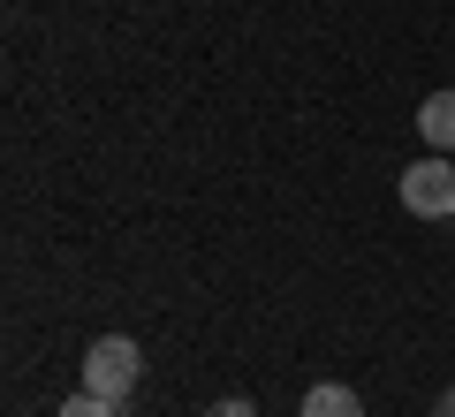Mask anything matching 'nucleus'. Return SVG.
Instances as JSON below:
<instances>
[{"label":"nucleus","instance_id":"nucleus-7","mask_svg":"<svg viewBox=\"0 0 455 417\" xmlns=\"http://www.w3.org/2000/svg\"><path fill=\"white\" fill-rule=\"evenodd\" d=\"M433 417H455V387H448V395H440V402H433Z\"/></svg>","mask_w":455,"mask_h":417},{"label":"nucleus","instance_id":"nucleus-4","mask_svg":"<svg viewBox=\"0 0 455 417\" xmlns=\"http://www.w3.org/2000/svg\"><path fill=\"white\" fill-rule=\"evenodd\" d=\"M304 417H364V402L349 395L341 380H319V387L304 395Z\"/></svg>","mask_w":455,"mask_h":417},{"label":"nucleus","instance_id":"nucleus-6","mask_svg":"<svg viewBox=\"0 0 455 417\" xmlns=\"http://www.w3.org/2000/svg\"><path fill=\"white\" fill-rule=\"evenodd\" d=\"M205 417H259V410H251V402H243V395H228V402H212V410H205Z\"/></svg>","mask_w":455,"mask_h":417},{"label":"nucleus","instance_id":"nucleus-1","mask_svg":"<svg viewBox=\"0 0 455 417\" xmlns=\"http://www.w3.org/2000/svg\"><path fill=\"white\" fill-rule=\"evenodd\" d=\"M145 380V349H137L130 334H99L92 349H84V387L107 402H130V387Z\"/></svg>","mask_w":455,"mask_h":417},{"label":"nucleus","instance_id":"nucleus-5","mask_svg":"<svg viewBox=\"0 0 455 417\" xmlns=\"http://www.w3.org/2000/svg\"><path fill=\"white\" fill-rule=\"evenodd\" d=\"M61 417H122V402H107V395H92V387H84L76 402H61Z\"/></svg>","mask_w":455,"mask_h":417},{"label":"nucleus","instance_id":"nucleus-2","mask_svg":"<svg viewBox=\"0 0 455 417\" xmlns=\"http://www.w3.org/2000/svg\"><path fill=\"white\" fill-rule=\"evenodd\" d=\"M403 205L418 213V221H455V167L440 160V152L403 167Z\"/></svg>","mask_w":455,"mask_h":417},{"label":"nucleus","instance_id":"nucleus-3","mask_svg":"<svg viewBox=\"0 0 455 417\" xmlns=\"http://www.w3.org/2000/svg\"><path fill=\"white\" fill-rule=\"evenodd\" d=\"M418 137H425L433 152H455V92H433V99L418 107Z\"/></svg>","mask_w":455,"mask_h":417}]
</instances>
